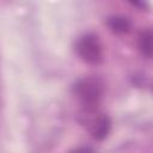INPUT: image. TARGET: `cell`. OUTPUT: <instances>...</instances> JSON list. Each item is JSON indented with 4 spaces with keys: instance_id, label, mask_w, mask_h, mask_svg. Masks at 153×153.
Listing matches in <instances>:
<instances>
[{
    "instance_id": "obj_4",
    "label": "cell",
    "mask_w": 153,
    "mask_h": 153,
    "mask_svg": "<svg viewBox=\"0 0 153 153\" xmlns=\"http://www.w3.org/2000/svg\"><path fill=\"white\" fill-rule=\"evenodd\" d=\"M141 54L145 56H153V31H145L140 35L137 42Z\"/></svg>"
},
{
    "instance_id": "obj_2",
    "label": "cell",
    "mask_w": 153,
    "mask_h": 153,
    "mask_svg": "<svg viewBox=\"0 0 153 153\" xmlns=\"http://www.w3.org/2000/svg\"><path fill=\"white\" fill-rule=\"evenodd\" d=\"M80 122L87 128L92 137L96 140L105 139L111 129L110 118L104 114L97 112L96 109H85V114L82 115V120H80Z\"/></svg>"
},
{
    "instance_id": "obj_6",
    "label": "cell",
    "mask_w": 153,
    "mask_h": 153,
    "mask_svg": "<svg viewBox=\"0 0 153 153\" xmlns=\"http://www.w3.org/2000/svg\"><path fill=\"white\" fill-rule=\"evenodd\" d=\"M130 4H133L134 6L136 7H140V8H145L147 5H146V0H128Z\"/></svg>"
},
{
    "instance_id": "obj_5",
    "label": "cell",
    "mask_w": 153,
    "mask_h": 153,
    "mask_svg": "<svg viewBox=\"0 0 153 153\" xmlns=\"http://www.w3.org/2000/svg\"><path fill=\"white\" fill-rule=\"evenodd\" d=\"M108 25L116 33H124V32H128L129 29H130L129 20L127 18H123V17H111V18H109Z\"/></svg>"
},
{
    "instance_id": "obj_3",
    "label": "cell",
    "mask_w": 153,
    "mask_h": 153,
    "mask_svg": "<svg viewBox=\"0 0 153 153\" xmlns=\"http://www.w3.org/2000/svg\"><path fill=\"white\" fill-rule=\"evenodd\" d=\"M76 53L90 65H98L103 59V45L96 35H85L76 42Z\"/></svg>"
},
{
    "instance_id": "obj_1",
    "label": "cell",
    "mask_w": 153,
    "mask_h": 153,
    "mask_svg": "<svg viewBox=\"0 0 153 153\" xmlns=\"http://www.w3.org/2000/svg\"><path fill=\"white\" fill-rule=\"evenodd\" d=\"M74 94L84 109H96L103 94V84L96 78H84L74 85Z\"/></svg>"
}]
</instances>
